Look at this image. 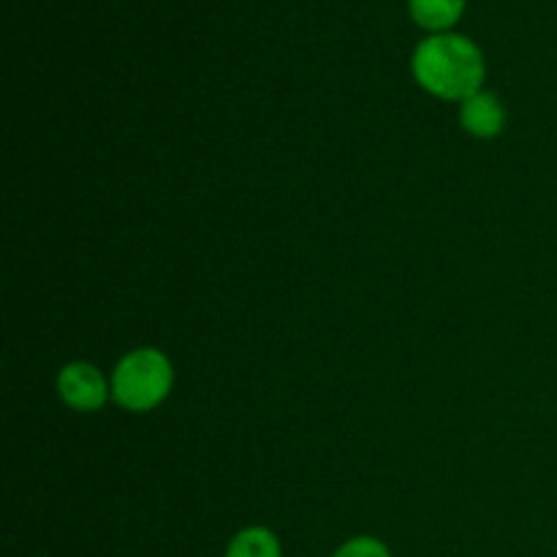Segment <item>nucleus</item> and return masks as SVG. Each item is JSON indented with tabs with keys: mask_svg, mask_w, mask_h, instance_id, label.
<instances>
[{
	"mask_svg": "<svg viewBox=\"0 0 557 557\" xmlns=\"http://www.w3.org/2000/svg\"><path fill=\"white\" fill-rule=\"evenodd\" d=\"M460 120H462V128H466L468 134L479 136V139H493V136H498L500 131H504L506 109L493 92L479 90L476 96L462 101Z\"/></svg>",
	"mask_w": 557,
	"mask_h": 557,
	"instance_id": "obj_4",
	"label": "nucleus"
},
{
	"mask_svg": "<svg viewBox=\"0 0 557 557\" xmlns=\"http://www.w3.org/2000/svg\"><path fill=\"white\" fill-rule=\"evenodd\" d=\"M172 384L174 370L166 354L156 351V348H139L117 364L112 392L114 400L128 411H150L166 400Z\"/></svg>",
	"mask_w": 557,
	"mask_h": 557,
	"instance_id": "obj_2",
	"label": "nucleus"
},
{
	"mask_svg": "<svg viewBox=\"0 0 557 557\" xmlns=\"http://www.w3.org/2000/svg\"><path fill=\"white\" fill-rule=\"evenodd\" d=\"M413 76L424 90L449 101L476 96L484 79V58L473 41L462 36H433L413 52Z\"/></svg>",
	"mask_w": 557,
	"mask_h": 557,
	"instance_id": "obj_1",
	"label": "nucleus"
},
{
	"mask_svg": "<svg viewBox=\"0 0 557 557\" xmlns=\"http://www.w3.org/2000/svg\"><path fill=\"white\" fill-rule=\"evenodd\" d=\"M226 557H281V544L267 528H248L234 536Z\"/></svg>",
	"mask_w": 557,
	"mask_h": 557,
	"instance_id": "obj_6",
	"label": "nucleus"
},
{
	"mask_svg": "<svg viewBox=\"0 0 557 557\" xmlns=\"http://www.w3.org/2000/svg\"><path fill=\"white\" fill-rule=\"evenodd\" d=\"M58 392L76 411H98L109 395L103 375L85 362H74L60 370Z\"/></svg>",
	"mask_w": 557,
	"mask_h": 557,
	"instance_id": "obj_3",
	"label": "nucleus"
},
{
	"mask_svg": "<svg viewBox=\"0 0 557 557\" xmlns=\"http://www.w3.org/2000/svg\"><path fill=\"white\" fill-rule=\"evenodd\" d=\"M335 557H392L389 549L375 539H354L346 547L337 549Z\"/></svg>",
	"mask_w": 557,
	"mask_h": 557,
	"instance_id": "obj_7",
	"label": "nucleus"
},
{
	"mask_svg": "<svg viewBox=\"0 0 557 557\" xmlns=\"http://www.w3.org/2000/svg\"><path fill=\"white\" fill-rule=\"evenodd\" d=\"M462 5L466 0H411V14L419 25L430 30H444L460 20Z\"/></svg>",
	"mask_w": 557,
	"mask_h": 557,
	"instance_id": "obj_5",
	"label": "nucleus"
}]
</instances>
